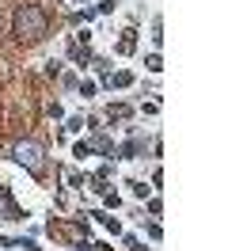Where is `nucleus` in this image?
Masks as SVG:
<instances>
[{
    "mask_svg": "<svg viewBox=\"0 0 228 251\" xmlns=\"http://www.w3.org/2000/svg\"><path fill=\"white\" fill-rule=\"evenodd\" d=\"M46 31H50V16H46L38 4H23V8L15 12L12 34L19 42H38V38H46Z\"/></svg>",
    "mask_w": 228,
    "mask_h": 251,
    "instance_id": "obj_1",
    "label": "nucleus"
},
{
    "mask_svg": "<svg viewBox=\"0 0 228 251\" xmlns=\"http://www.w3.org/2000/svg\"><path fill=\"white\" fill-rule=\"evenodd\" d=\"M15 160H19L34 179H42V175H46V149L38 141H19V145H15Z\"/></svg>",
    "mask_w": 228,
    "mask_h": 251,
    "instance_id": "obj_2",
    "label": "nucleus"
},
{
    "mask_svg": "<svg viewBox=\"0 0 228 251\" xmlns=\"http://www.w3.org/2000/svg\"><path fill=\"white\" fill-rule=\"evenodd\" d=\"M0 217H4V221H23V217H27V209L15 205V198H12V190H8V187H0Z\"/></svg>",
    "mask_w": 228,
    "mask_h": 251,
    "instance_id": "obj_3",
    "label": "nucleus"
},
{
    "mask_svg": "<svg viewBox=\"0 0 228 251\" xmlns=\"http://www.w3.org/2000/svg\"><path fill=\"white\" fill-rule=\"evenodd\" d=\"M69 57H73L76 65H88V61H91V50H88V42L73 38V42H69Z\"/></svg>",
    "mask_w": 228,
    "mask_h": 251,
    "instance_id": "obj_4",
    "label": "nucleus"
},
{
    "mask_svg": "<svg viewBox=\"0 0 228 251\" xmlns=\"http://www.w3.org/2000/svg\"><path fill=\"white\" fill-rule=\"evenodd\" d=\"M84 217H95V221H99V225H103V228H110V232H114V236L122 232V225H118V217H106V213H84Z\"/></svg>",
    "mask_w": 228,
    "mask_h": 251,
    "instance_id": "obj_5",
    "label": "nucleus"
},
{
    "mask_svg": "<svg viewBox=\"0 0 228 251\" xmlns=\"http://www.w3.org/2000/svg\"><path fill=\"white\" fill-rule=\"evenodd\" d=\"M133 50H137V31H126L118 38V53H133Z\"/></svg>",
    "mask_w": 228,
    "mask_h": 251,
    "instance_id": "obj_6",
    "label": "nucleus"
},
{
    "mask_svg": "<svg viewBox=\"0 0 228 251\" xmlns=\"http://www.w3.org/2000/svg\"><path fill=\"white\" fill-rule=\"evenodd\" d=\"M106 84H110V88H129V84H133V73H114V76H106Z\"/></svg>",
    "mask_w": 228,
    "mask_h": 251,
    "instance_id": "obj_7",
    "label": "nucleus"
},
{
    "mask_svg": "<svg viewBox=\"0 0 228 251\" xmlns=\"http://www.w3.org/2000/svg\"><path fill=\"white\" fill-rule=\"evenodd\" d=\"M4 244H8V248H23V251H42L38 244H34V240H30V236H19V240H4Z\"/></svg>",
    "mask_w": 228,
    "mask_h": 251,
    "instance_id": "obj_8",
    "label": "nucleus"
},
{
    "mask_svg": "<svg viewBox=\"0 0 228 251\" xmlns=\"http://www.w3.org/2000/svg\"><path fill=\"white\" fill-rule=\"evenodd\" d=\"M106 118H129V107H126V103H110V107H106Z\"/></svg>",
    "mask_w": 228,
    "mask_h": 251,
    "instance_id": "obj_9",
    "label": "nucleus"
},
{
    "mask_svg": "<svg viewBox=\"0 0 228 251\" xmlns=\"http://www.w3.org/2000/svg\"><path fill=\"white\" fill-rule=\"evenodd\" d=\"M145 65H149V73H160V69H164V57H160V53H149Z\"/></svg>",
    "mask_w": 228,
    "mask_h": 251,
    "instance_id": "obj_10",
    "label": "nucleus"
},
{
    "mask_svg": "<svg viewBox=\"0 0 228 251\" xmlns=\"http://www.w3.org/2000/svg\"><path fill=\"white\" fill-rule=\"evenodd\" d=\"M84 126H88V122H84V118H80V114H76V118H69V126H65V129H69V133H80V129H84Z\"/></svg>",
    "mask_w": 228,
    "mask_h": 251,
    "instance_id": "obj_11",
    "label": "nucleus"
},
{
    "mask_svg": "<svg viewBox=\"0 0 228 251\" xmlns=\"http://www.w3.org/2000/svg\"><path fill=\"white\" fill-rule=\"evenodd\" d=\"M103 202H106V205H110V209H118V194H114V190L106 187V190H103Z\"/></svg>",
    "mask_w": 228,
    "mask_h": 251,
    "instance_id": "obj_12",
    "label": "nucleus"
},
{
    "mask_svg": "<svg viewBox=\"0 0 228 251\" xmlns=\"http://www.w3.org/2000/svg\"><path fill=\"white\" fill-rule=\"evenodd\" d=\"M126 248H129V251H149L141 240H137V236H126Z\"/></svg>",
    "mask_w": 228,
    "mask_h": 251,
    "instance_id": "obj_13",
    "label": "nucleus"
},
{
    "mask_svg": "<svg viewBox=\"0 0 228 251\" xmlns=\"http://www.w3.org/2000/svg\"><path fill=\"white\" fill-rule=\"evenodd\" d=\"M129 187H133V194H137V198H149V190H152V187H145V183H137V179L129 183Z\"/></svg>",
    "mask_w": 228,
    "mask_h": 251,
    "instance_id": "obj_14",
    "label": "nucleus"
},
{
    "mask_svg": "<svg viewBox=\"0 0 228 251\" xmlns=\"http://www.w3.org/2000/svg\"><path fill=\"white\" fill-rule=\"evenodd\" d=\"M80 95H84V99H91V95H95V84H91V80H84V84H80Z\"/></svg>",
    "mask_w": 228,
    "mask_h": 251,
    "instance_id": "obj_15",
    "label": "nucleus"
},
{
    "mask_svg": "<svg viewBox=\"0 0 228 251\" xmlns=\"http://www.w3.org/2000/svg\"><path fill=\"white\" fill-rule=\"evenodd\" d=\"M149 213H152V217H160V213H164V205H160V198H152V202H149Z\"/></svg>",
    "mask_w": 228,
    "mask_h": 251,
    "instance_id": "obj_16",
    "label": "nucleus"
},
{
    "mask_svg": "<svg viewBox=\"0 0 228 251\" xmlns=\"http://www.w3.org/2000/svg\"><path fill=\"white\" fill-rule=\"evenodd\" d=\"M65 8H80V4H91V0H61Z\"/></svg>",
    "mask_w": 228,
    "mask_h": 251,
    "instance_id": "obj_17",
    "label": "nucleus"
},
{
    "mask_svg": "<svg viewBox=\"0 0 228 251\" xmlns=\"http://www.w3.org/2000/svg\"><path fill=\"white\" fill-rule=\"evenodd\" d=\"M95 251H114V248H106V244H95Z\"/></svg>",
    "mask_w": 228,
    "mask_h": 251,
    "instance_id": "obj_18",
    "label": "nucleus"
},
{
    "mask_svg": "<svg viewBox=\"0 0 228 251\" xmlns=\"http://www.w3.org/2000/svg\"><path fill=\"white\" fill-rule=\"evenodd\" d=\"M0 244H4V240H0Z\"/></svg>",
    "mask_w": 228,
    "mask_h": 251,
    "instance_id": "obj_19",
    "label": "nucleus"
}]
</instances>
